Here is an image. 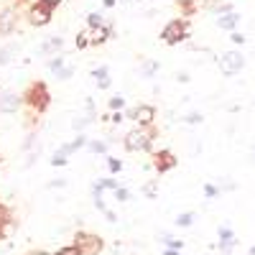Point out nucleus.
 Wrapping results in <instances>:
<instances>
[{
	"label": "nucleus",
	"mask_w": 255,
	"mask_h": 255,
	"mask_svg": "<svg viewBox=\"0 0 255 255\" xmlns=\"http://www.w3.org/2000/svg\"><path fill=\"white\" fill-rule=\"evenodd\" d=\"M64 163H67V156L54 153V158H51V166H64Z\"/></svg>",
	"instance_id": "obj_24"
},
{
	"label": "nucleus",
	"mask_w": 255,
	"mask_h": 255,
	"mask_svg": "<svg viewBox=\"0 0 255 255\" xmlns=\"http://www.w3.org/2000/svg\"><path fill=\"white\" fill-rule=\"evenodd\" d=\"M61 67H64V56H56V59L49 61V69H51V72H56V69H61Z\"/></svg>",
	"instance_id": "obj_22"
},
{
	"label": "nucleus",
	"mask_w": 255,
	"mask_h": 255,
	"mask_svg": "<svg viewBox=\"0 0 255 255\" xmlns=\"http://www.w3.org/2000/svg\"><path fill=\"white\" fill-rule=\"evenodd\" d=\"M204 191H207V197H215V194H217V189H215V186H207Z\"/></svg>",
	"instance_id": "obj_30"
},
{
	"label": "nucleus",
	"mask_w": 255,
	"mask_h": 255,
	"mask_svg": "<svg viewBox=\"0 0 255 255\" xmlns=\"http://www.w3.org/2000/svg\"><path fill=\"white\" fill-rule=\"evenodd\" d=\"M92 123V118H74L72 125H74V130H82V128H87Z\"/></svg>",
	"instance_id": "obj_18"
},
{
	"label": "nucleus",
	"mask_w": 255,
	"mask_h": 255,
	"mask_svg": "<svg viewBox=\"0 0 255 255\" xmlns=\"http://www.w3.org/2000/svg\"><path fill=\"white\" fill-rule=\"evenodd\" d=\"M123 120H125V115H120V113L113 115V123H123Z\"/></svg>",
	"instance_id": "obj_32"
},
{
	"label": "nucleus",
	"mask_w": 255,
	"mask_h": 255,
	"mask_svg": "<svg viewBox=\"0 0 255 255\" xmlns=\"http://www.w3.org/2000/svg\"><path fill=\"white\" fill-rule=\"evenodd\" d=\"M61 46H64V38H61V36H51L46 44L38 49V54H51V51H59Z\"/></svg>",
	"instance_id": "obj_10"
},
{
	"label": "nucleus",
	"mask_w": 255,
	"mask_h": 255,
	"mask_svg": "<svg viewBox=\"0 0 255 255\" xmlns=\"http://www.w3.org/2000/svg\"><path fill=\"white\" fill-rule=\"evenodd\" d=\"M92 77L97 79V87H100V90H108V87H110V79H108V67H100V69H95V72H92Z\"/></svg>",
	"instance_id": "obj_12"
},
{
	"label": "nucleus",
	"mask_w": 255,
	"mask_h": 255,
	"mask_svg": "<svg viewBox=\"0 0 255 255\" xmlns=\"http://www.w3.org/2000/svg\"><path fill=\"white\" fill-rule=\"evenodd\" d=\"M148 143H151V133H148L145 128L143 130H130L125 135V148L128 151H143Z\"/></svg>",
	"instance_id": "obj_2"
},
{
	"label": "nucleus",
	"mask_w": 255,
	"mask_h": 255,
	"mask_svg": "<svg viewBox=\"0 0 255 255\" xmlns=\"http://www.w3.org/2000/svg\"><path fill=\"white\" fill-rule=\"evenodd\" d=\"M240 20V15L238 13H227V15H222L217 23H220V28H235V23Z\"/></svg>",
	"instance_id": "obj_13"
},
{
	"label": "nucleus",
	"mask_w": 255,
	"mask_h": 255,
	"mask_svg": "<svg viewBox=\"0 0 255 255\" xmlns=\"http://www.w3.org/2000/svg\"><path fill=\"white\" fill-rule=\"evenodd\" d=\"M87 145H90L92 153H105V151H108V143H102V140H92V143H87Z\"/></svg>",
	"instance_id": "obj_17"
},
{
	"label": "nucleus",
	"mask_w": 255,
	"mask_h": 255,
	"mask_svg": "<svg viewBox=\"0 0 255 255\" xmlns=\"http://www.w3.org/2000/svg\"><path fill=\"white\" fill-rule=\"evenodd\" d=\"M18 105H20V100L15 97V95H3L0 97V113H15L18 110Z\"/></svg>",
	"instance_id": "obj_8"
},
{
	"label": "nucleus",
	"mask_w": 255,
	"mask_h": 255,
	"mask_svg": "<svg viewBox=\"0 0 255 255\" xmlns=\"http://www.w3.org/2000/svg\"><path fill=\"white\" fill-rule=\"evenodd\" d=\"M184 33H186V28L179 23V20H174V23H168V26H166V31H163V41H166V44H176V41L184 38Z\"/></svg>",
	"instance_id": "obj_4"
},
{
	"label": "nucleus",
	"mask_w": 255,
	"mask_h": 255,
	"mask_svg": "<svg viewBox=\"0 0 255 255\" xmlns=\"http://www.w3.org/2000/svg\"><path fill=\"white\" fill-rule=\"evenodd\" d=\"M18 49H20L18 44H8V46H3V49H0V67H5V64H8V61H10L15 54H18Z\"/></svg>",
	"instance_id": "obj_11"
},
{
	"label": "nucleus",
	"mask_w": 255,
	"mask_h": 255,
	"mask_svg": "<svg viewBox=\"0 0 255 255\" xmlns=\"http://www.w3.org/2000/svg\"><path fill=\"white\" fill-rule=\"evenodd\" d=\"M77 248H79V253H84V255H95V253L102 248V243H100L97 238H87V235H82V238H79V243H77Z\"/></svg>",
	"instance_id": "obj_5"
},
{
	"label": "nucleus",
	"mask_w": 255,
	"mask_h": 255,
	"mask_svg": "<svg viewBox=\"0 0 255 255\" xmlns=\"http://www.w3.org/2000/svg\"><path fill=\"white\" fill-rule=\"evenodd\" d=\"M110 108H113V110L125 108V97H120V95H118V97H113V100H110Z\"/></svg>",
	"instance_id": "obj_23"
},
{
	"label": "nucleus",
	"mask_w": 255,
	"mask_h": 255,
	"mask_svg": "<svg viewBox=\"0 0 255 255\" xmlns=\"http://www.w3.org/2000/svg\"><path fill=\"white\" fill-rule=\"evenodd\" d=\"M72 74H74V67H61V69H56V79H61V82H67Z\"/></svg>",
	"instance_id": "obj_16"
},
{
	"label": "nucleus",
	"mask_w": 255,
	"mask_h": 255,
	"mask_svg": "<svg viewBox=\"0 0 255 255\" xmlns=\"http://www.w3.org/2000/svg\"><path fill=\"white\" fill-rule=\"evenodd\" d=\"M115 199H120V202H128V199H130V191H128V189H115Z\"/></svg>",
	"instance_id": "obj_21"
},
{
	"label": "nucleus",
	"mask_w": 255,
	"mask_h": 255,
	"mask_svg": "<svg viewBox=\"0 0 255 255\" xmlns=\"http://www.w3.org/2000/svg\"><path fill=\"white\" fill-rule=\"evenodd\" d=\"M41 3H46V5H59L61 0H41Z\"/></svg>",
	"instance_id": "obj_33"
},
{
	"label": "nucleus",
	"mask_w": 255,
	"mask_h": 255,
	"mask_svg": "<svg viewBox=\"0 0 255 255\" xmlns=\"http://www.w3.org/2000/svg\"><path fill=\"white\" fill-rule=\"evenodd\" d=\"M220 235H222V238H225V240H227V238H232V232H230V230H227V227H220Z\"/></svg>",
	"instance_id": "obj_29"
},
{
	"label": "nucleus",
	"mask_w": 255,
	"mask_h": 255,
	"mask_svg": "<svg viewBox=\"0 0 255 255\" xmlns=\"http://www.w3.org/2000/svg\"><path fill=\"white\" fill-rule=\"evenodd\" d=\"M143 191H145L148 197H156V184H148V186H145Z\"/></svg>",
	"instance_id": "obj_28"
},
{
	"label": "nucleus",
	"mask_w": 255,
	"mask_h": 255,
	"mask_svg": "<svg viewBox=\"0 0 255 255\" xmlns=\"http://www.w3.org/2000/svg\"><path fill=\"white\" fill-rule=\"evenodd\" d=\"M56 255H82V253H79V248H64V250H59Z\"/></svg>",
	"instance_id": "obj_25"
},
{
	"label": "nucleus",
	"mask_w": 255,
	"mask_h": 255,
	"mask_svg": "<svg viewBox=\"0 0 255 255\" xmlns=\"http://www.w3.org/2000/svg\"><path fill=\"white\" fill-rule=\"evenodd\" d=\"M232 41H235V44H243V41H245V36H240V33H235V36H232Z\"/></svg>",
	"instance_id": "obj_31"
},
{
	"label": "nucleus",
	"mask_w": 255,
	"mask_h": 255,
	"mask_svg": "<svg viewBox=\"0 0 255 255\" xmlns=\"http://www.w3.org/2000/svg\"><path fill=\"white\" fill-rule=\"evenodd\" d=\"M31 255H46V253H31Z\"/></svg>",
	"instance_id": "obj_34"
},
{
	"label": "nucleus",
	"mask_w": 255,
	"mask_h": 255,
	"mask_svg": "<svg viewBox=\"0 0 255 255\" xmlns=\"http://www.w3.org/2000/svg\"><path fill=\"white\" fill-rule=\"evenodd\" d=\"M28 20L33 26H46L49 20H51V5L46 3H36L31 10H28Z\"/></svg>",
	"instance_id": "obj_3"
},
{
	"label": "nucleus",
	"mask_w": 255,
	"mask_h": 255,
	"mask_svg": "<svg viewBox=\"0 0 255 255\" xmlns=\"http://www.w3.org/2000/svg\"><path fill=\"white\" fill-rule=\"evenodd\" d=\"M191 222H194V215H191V212H184V215L176 217V225H179V227H189Z\"/></svg>",
	"instance_id": "obj_14"
},
{
	"label": "nucleus",
	"mask_w": 255,
	"mask_h": 255,
	"mask_svg": "<svg viewBox=\"0 0 255 255\" xmlns=\"http://www.w3.org/2000/svg\"><path fill=\"white\" fill-rule=\"evenodd\" d=\"M87 23H90V28H92V26H102L105 20H102L100 13H90V15H87Z\"/></svg>",
	"instance_id": "obj_19"
},
{
	"label": "nucleus",
	"mask_w": 255,
	"mask_h": 255,
	"mask_svg": "<svg viewBox=\"0 0 255 255\" xmlns=\"http://www.w3.org/2000/svg\"><path fill=\"white\" fill-rule=\"evenodd\" d=\"M87 44H90V31H82V33H79V38H77V46H79V49H84Z\"/></svg>",
	"instance_id": "obj_20"
},
{
	"label": "nucleus",
	"mask_w": 255,
	"mask_h": 255,
	"mask_svg": "<svg viewBox=\"0 0 255 255\" xmlns=\"http://www.w3.org/2000/svg\"><path fill=\"white\" fill-rule=\"evenodd\" d=\"M186 123H202V115L199 113H191V115H186Z\"/></svg>",
	"instance_id": "obj_27"
},
{
	"label": "nucleus",
	"mask_w": 255,
	"mask_h": 255,
	"mask_svg": "<svg viewBox=\"0 0 255 255\" xmlns=\"http://www.w3.org/2000/svg\"><path fill=\"white\" fill-rule=\"evenodd\" d=\"M158 72V61H148V64H143V77H153Z\"/></svg>",
	"instance_id": "obj_15"
},
{
	"label": "nucleus",
	"mask_w": 255,
	"mask_h": 255,
	"mask_svg": "<svg viewBox=\"0 0 255 255\" xmlns=\"http://www.w3.org/2000/svg\"><path fill=\"white\" fill-rule=\"evenodd\" d=\"M243 67H245V59H243V54H238V51H227L225 56H220V72L227 74V77L238 74Z\"/></svg>",
	"instance_id": "obj_1"
},
{
	"label": "nucleus",
	"mask_w": 255,
	"mask_h": 255,
	"mask_svg": "<svg viewBox=\"0 0 255 255\" xmlns=\"http://www.w3.org/2000/svg\"><path fill=\"white\" fill-rule=\"evenodd\" d=\"M108 166H110V171H120V168H123V163H120V161H115V158H110V161H108Z\"/></svg>",
	"instance_id": "obj_26"
},
{
	"label": "nucleus",
	"mask_w": 255,
	"mask_h": 255,
	"mask_svg": "<svg viewBox=\"0 0 255 255\" xmlns=\"http://www.w3.org/2000/svg\"><path fill=\"white\" fill-rule=\"evenodd\" d=\"M153 118H156V110L151 108V105H140V108H135V118L133 120H138L140 125H151Z\"/></svg>",
	"instance_id": "obj_6"
},
{
	"label": "nucleus",
	"mask_w": 255,
	"mask_h": 255,
	"mask_svg": "<svg viewBox=\"0 0 255 255\" xmlns=\"http://www.w3.org/2000/svg\"><path fill=\"white\" fill-rule=\"evenodd\" d=\"M15 26V8H8L0 13V33H10Z\"/></svg>",
	"instance_id": "obj_7"
},
{
	"label": "nucleus",
	"mask_w": 255,
	"mask_h": 255,
	"mask_svg": "<svg viewBox=\"0 0 255 255\" xmlns=\"http://www.w3.org/2000/svg\"><path fill=\"white\" fill-rule=\"evenodd\" d=\"M84 145H87V138H84V135H77V138H74L72 143L61 145V148H59V153H61V156H69V153L79 151V148H84Z\"/></svg>",
	"instance_id": "obj_9"
}]
</instances>
